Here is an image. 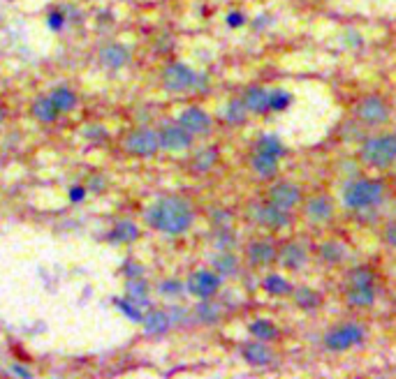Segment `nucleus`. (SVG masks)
Listing matches in <instances>:
<instances>
[{"instance_id":"obj_43","label":"nucleus","mask_w":396,"mask_h":379,"mask_svg":"<svg viewBox=\"0 0 396 379\" xmlns=\"http://www.w3.org/2000/svg\"><path fill=\"white\" fill-rule=\"evenodd\" d=\"M385 240L396 250V220L387 222V225H385Z\"/></svg>"},{"instance_id":"obj_22","label":"nucleus","mask_w":396,"mask_h":379,"mask_svg":"<svg viewBox=\"0 0 396 379\" xmlns=\"http://www.w3.org/2000/svg\"><path fill=\"white\" fill-rule=\"evenodd\" d=\"M142 324H144L146 333H151V336H162V333L170 331L172 317H170V312H165V310H151L149 314H144Z\"/></svg>"},{"instance_id":"obj_31","label":"nucleus","mask_w":396,"mask_h":379,"mask_svg":"<svg viewBox=\"0 0 396 379\" xmlns=\"http://www.w3.org/2000/svg\"><path fill=\"white\" fill-rule=\"evenodd\" d=\"M125 294L127 299L135 301L137 305H149V284H146L142 277H132V280H127V287H125Z\"/></svg>"},{"instance_id":"obj_30","label":"nucleus","mask_w":396,"mask_h":379,"mask_svg":"<svg viewBox=\"0 0 396 379\" xmlns=\"http://www.w3.org/2000/svg\"><path fill=\"white\" fill-rule=\"evenodd\" d=\"M49 97L53 102V107L58 109V114H68V111H72L77 107V95L66 86H58Z\"/></svg>"},{"instance_id":"obj_15","label":"nucleus","mask_w":396,"mask_h":379,"mask_svg":"<svg viewBox=\"0 0 396 379\" xmlns=\"http://www.w3.org/2000/svg\"><path fill=\"white\" fill-rule=\"evenodd\" d=\"M98 60L103 63L105 68H109V70L125 68V65L130 63V49H127V46L121 44V42H109V44L103 46V49H100Z\"/></svg>"},{"instance_id":"obj_5","label":"nucleus","mask_w":396,"mask_h":379,"mask_svg":"<svg viewBox=\"0 0 396 379\" xmlns=\"http://www.w3.org/2000/svg\"><path fill=\"white\" fill-rule=\"evenodd\" d=\"M353 116H355V120H357L359 125L380 127L385 123H390L392 109H390V105H387V102L380 95H366V97H362L355 105Z\"/></svg>"},{"instance_id":"obj_47","label":"nucleus","mask_w":396,"mask_h":379,"mask_svg":"<svg viewBox=\"0 0 396 379\" xmlns=\"http://www.w3.org/2000/svg\"><path fill=\"white\" fill-rule=\"evenodd\" d=\"M0 120H3V111H0Z\"/></svg>"},{"instance_id":"obj_42","label":"nucleus","mask_w":396,"mask_h":379,"mask_svg":"<svg viewBox=\"0 0 396 379\" xmlns=\"http://www.w3.org/2000/svg\"><path fill=\"white\" fill-rule=\"evenodd\" d=\"M225 23H227L229 28H241V26L246 23V16H244L241 12H229V14L225 16Z\"/></svg>"},{"instance_id":"obj_7","label":"nucleus","mask_w":396,"mask_h":379,"mask_svg":"<svg viewBox=\"0 0 396 379\" xmlns=\"http://www.w3.org/2000/svg\"><path fill=\"white\" fill-rule=\"evenodd\" d=\"M248 215H251V220L255 222V225H260L264 229H271V231H278V229H285V227L292 225V213L273 206L271 201L253 203V206L248 208Z\"/></svg>"},{"instance_id":"obj_20","label":"nucleus","mask_w":396,"mask_h":379,"mask_svg":"<svg viewBox=\"0 0 396 379\" xmlns=\"http://www.w3.org/2000/svg\"><path fill=\"white\" fill-rule=\"evenodd\" d=\"M292 299H294V303H297V308L303 312H316L322 305V294L308 284H301V287H297V289H292Z\"/></svg>"},{"instance_id":"obj_18","label":"nucleus","mask_w":396,"mask_h":379,"mask_svg":"<svg viewBox=\"0 0 396 379\" xmlns=\"http://www.w3.org/2000/svg\"><path fill=\"white\" fill-rule=\"evenodd\" d=\"M244 105L248 109V114H269V90L262 86H251L244 90Z\"/></svg>"},{"instance_id":"obj_26","label":"nucleus","mask_w":396,"mask_h":379,"mask_svg":"<svg viewBox=\"0 0 396 379\" xmlns=\"http://www.w3.org/2000/svg\"><path fill=\"white\" fill-rule=\"evenodd\" d=\"M137 238H140V229H137V225L130 220L116 222L114 229L109 231V240H112V243H132Z\"/></svg>"},{"instance_id":"obj_33","label":"nucleus","mask_w":396,"mask_h":379,"mask_svg":"<svg viewBox=\"0 0 396 379\" xmlns=\"http://www.w3.org/2000/svg\"><path fill=\"white\" fill-rule=\"evenodd\" d=\"M216 162H218V148H216V146L204 148V151H199L195 157H192V171L207 174V171L214 169Z\"/></svg>"},{"instance_id":"obj_44","label":"nucleus","mask_w":396,"mask_h":379,"mask_svg":"<svg viewBox=\"0 0 396 379\" xmlns=\"http://www.w3.org/2000/svg\"><path fill=\"white\" fill-rule=\"evenodd\" d=\"M125 275L127 277H130V280H132V277H142L144 275V268L140 266V264H127V268H125Z\"/></svg>"},{"instance_id":"obj_6","label":"nucleus","mask_w":396,"mask_h":379,"mask_svg":"<svg viewBox=\"0 0 396 379\" xmlns=\"http://www.w3.org/2000/svg\"><path fill=\"white\" fill-rule=\"evenodd\" d=\"M162 86L170 92H188L207 86V79L199 77L195 70H190L188 65L174 63L162 72Z\"/></svg>"},{"instance_id":"obj_17","label":"nucleus","mask_w":396,"mask_h":379,"mask_svg":"<svg viewBox=\"0 0 396 379\" xmlns=\"http://www.w3.org/2000/svg\"><path fill=\"white\" fill-rule=\"evenodd\" d=\"M241 356H244V361L248 365L264 368V365H269L273 361V351H271L269 345H266V342L253 338L251 342H246V345L241 347Z\"/></svg>"},{"instance_id":"obj_25","label":"nucleus","mask_w":396,"mask_h":379,"mask_svg":"<svg viewBox=\"0 0 396 379\" xmlns=\"http://www.w3.org/2000/svg\"><path fill=\"white\" fill-rule=\"evenodd\" d=\"M192 314H195V319L199 324H218L220 321V314H223V308H220L218 303H214L211 299H202V303L195 305V310H192Z\"/></svg>"},{"instance_id":"obj_16","label":"nucleus","mask_w":396,"mask_h":379,"mask_svg":"<svg viewBox=\"0 0 396 379\" xmlns=\"http://www.w3.org/2000/svg\"><path fill=\"white\" fill-rule=\"evenodd\" d=\"M246 255H248V262H251V266L264 268V266H271L276 262L278 247H276L271 240H253V243L248 245Z\"/></svg>"},{"instance_id":"obj_10","label":"nucleus","mask_w":396,"mask_h":379,"mask_svg":"<svg viewBox=\"0 0 396 379\" xmlns=\"http://www.w3.org/2000/svg\"><path fill=\"white\" fill-rule=\"evenodd\" d=\"M220 282H223V277H220L216 271H195L186 282V292L192 294L195 299H214L220 289Z\"/></svg>"},{"instance_id":"obj_12","label":"nucleus","mask_w":396,"mask_h":379,"mask_svg":"<svg viewBox=\"0 0 396 379\" xmlns=\"http://www.w3.org/2000/svg\"><path fill=\"white\" fill-rule=\"evenodd\" d=\"M276 262H278L285 271H301L308 262V252L301 243H297V240H288V243H283L278 247Z\"/></svg>"},{"instance_id":"obj_45","label":"nucleus","mask_w":396,"mask_h":379,"mask_svg":"<svg viewBox=\"0 0 396 379\" xmlns=\"http://www.w3.org/2000/svg\"><path fill=\"white\" fill-rule=\"evenodd\" d=\"M84 197H86V190L84 188H72L70 190V199L72 201H84Z\"/></svg>"},{"instance_id":"obj_36","label":"nucleus","mask_w":396,"mask_h":379,"mask_svg":"<svg viewBox=\"0 0 396 379\" xmlns=\"http://www.w3.org/2000/svg\"><path fill=\"white\" fill-rule=\"evenodd\" d=\"M214 245L218 250H232L236 245V234L227 227H216L214 229Z\"/></svg>"},{"instance_id":"obj_28","label":"nucleus","mask_w":396,"mask_h":379,"mask_svg":"<svg viewBox=\"0 0 396 379\" xmlns=\"http://www.w3.org/2000/svg\"><path fill=\"white\" fill-rule=\"evenodd\" d=\"M248 331H251V336L255 340H262V342L276 340V338H278V333H281L278 326H276L271 319H255V321H251Z\"/></svg>"},{"instance_id":"obj_13","label":"nucleus","mask_w":396,"mask_h":379,"mask_svg":"<svg viewBox=\"0 0 396 379\" xmlns=\"http://www.w3.org/2000/svg\"><path fill=\"white\" fill-rule=\"evenodd\" d=\"M334 199L329 194H316L311 197L306 203H303V215L306 220L316 222V225H325L331 218H334Z\"/></svg>"},{"instance_id":"obj_11","label":"nucleus","mask_w":396,"mask_h":379,"mask_svg":"<svg viewBox=\"0 0 396 379\" xmlns=\"http://www.w3.org/2000/svg\"><path fill=\"white\" fill-rule=\"evenodd\" d=\"M158 142L162 151H186V148L192 146V134L186 127H181L179 123L174 125H165L158 132Z\"/></svg>"},{"instance_id":"obj_24","label":"nucleus","mask_w":396,"mask_h":379,"mask_svg":"<svg viewBox=\"0 0 396 379\" xmlns=\"http://www.w3.org/2000/svg\"><path fill=\"white\" fill-rule=\"evenodd\" d=\"M214 271L220 277H232L239 273V259L232 250H218V255L214 257Z\"/></svg>"},{"instance_id":"obj_3","label":"nucleus","mask_w":396,"mask_h":379,"mask_svg":"<svg viewBox=\"0 0 396 379\" xmlns=\"http://www.w3.org/2000/svg\"><path fill=\"white\" fill-rule=\"evenodd\" d=\"M359 157L371 169H387L396 162V132L364 139Z\"/></svg>"},{"instance_id":"obj_34","label":"nucleus","mask_w":396,"mask_h":379,"mask_svg":"<svg viewBox=\"0 0 396 379\" xmlns=\"http://www.w3.org/2000/svg\"><path fill=\"white\" fill-rule=\"evenodd\" d=\"M348 287H375V273L368 266H355L348 273Z\"/></svg>"},{"instance_id":"obj_41","label":"nucleus","mask_w":396,"mask_h":379,"mask_svg":"<svg viewBox=\"0 0 396 379\" xmlns=\"http://www.w3.org/2000/svg\"><path fill=\"white\" fill-rule=\"evenodd\" d=\"M63 26H66V14H63V9L51 12L49 14V28H51V31H61Z\"/></svg>"},{"instance_id":"obj_40","label":"nucleus","mask_w":396,"mask_h":379,"mask_svg":"<svg viewBox=\"0 0 396 379\" xmlns=\"http://www.w3.org/2000/svg\"><path fill=\"white\" fill-rule=\"evenodd\" d=\"M211 220H214V227H227L232 222V215L227 210H214L211 213Z\"/></svg>"},{"instance_id":"obj_9","label":"nucleus","mask_w":396,"mask_h":379,"mask_svg":"<svg viewBox=\"0 0 396 379\" xmlns=\"http://www.w3.org/2000/svg\"><path fill=\"white\" fill-rule=\"evenodd\" d=\"M125 151L132 153L137 157H151L160 151V142H158V132H153L149 127H140L135 132L127 134L125 139Z\"/></svg>"},{"instance_id":"obj_35","label":"nucleus","mask_w":396,"mask_h":379,"mask_svg":"<svg viewBox=\"0 0 396 379\" xmlns=\"http://www.w3.org/2000/svg\"><path fill=\"white\" fill-rule=\"evenodd\" d=\"M246 118H248V109L244 105V100L241 97L229 100L227 107H225V120H227V123L229 125H244Z\"/></svg>"},{"instance_id":"obj_23","label":"nucleus","mask_w":396,"mask_h":379,"mask_svg":"<svg viewBox=\"0 0 396 379\" xmlns=\"http://www.w3.org/2000/svg\"><path fill=\"white\" fill-rule=\"evenodd\" d=\"M318 255L325 264L336 266L340 262H345L348 247H345V243H340V240H325V243L318 247Z\"/></svg>"},{"instance_id":"obj_14","label":"nucleus","mask_w":396,"mask_h":379,"mask_svg":"<svg viewBox=\"0 0 396 379\" xmlns=\"http://www.w3.org/2000/svg\"><path fill=\"white\" fill-rule=\"evenodd\" d=\"M179 125L186 127L192 137H202V134H209L211 132V118L204 109L199 107H188L181 111L179 116Z\"/></svg>"},{"instance_id":"obj_39","label":"nucleus","mask_w":396,"mask_h":379,"mask_svg":"<svg viewBox=\"0 0 396 379\" xmlns=\"http://www.w3.org/2000/svg\"><path fill=\"white\" fill-rule=\"evenodd\" d=\"M160 294H165V296H179V294H183L186 292V282H179V280H165V282H160Z\"/></svg>"},{"instance_id":"obj_8","label":"nucleus","mask_w":396,"mask_h":379,"mask_svg":"<svg viewBox=\"0 0 396 379\" xmlns=\"http://www.w3.org/2000/svg\"><path fill=\"white\" fill-rule=\"evenodd\" d=\"M301 199H303V190L292 181L273 183L269 188V197H266V201H271L273 206H278L283 210H294L301 203Z\"/></svg>"},{"instance_id":"obj_19","label":"nucleus","mask_w":396,"mask_h":379,"mask_svg":"<svg viewBox=\"0 0 396 379\" xmlns=\"http://www.w3.org/2000/svg\"><path fill=\"white\" fill-rule=\"evenodd\" d=\"M281 157H273V155H266V153H257L251 157V169L257 174V178L262 181H271L276 178V174H278V164Z\"/></svg>"},{"instance_id":"obj_27","label":"nucleus","mask_w":396,"mask_h":379,"mask_svg":"<svg viewBox=\"0 0 396 379\" xmlns=\"http://www.w3.org/2000/svg\"><path fill=\"white\" fill-rule=\"evenodd\" d=\"M262 289L269 294V296H290L292 294V282L288 280V277H283L278 273H271V275H266L264 280H262Z\"/></svg>"},{"instance_id":"obj_38","label":"nucleus","mask_w":396,"mask_h":379,"mask_svg":"<svg viewBox=\"0 0 396 379\" xmlns=\"http://www.w3.org/2000/svg\"><path fill=\"white\" fill-rule=\"evenodd\" d=\"M114 303H116V308L121 310L127 319H132V321H142L144 319L140 305H137L135 301H130V299H114Z\"/></svg>"},{"instance_id":"obj_1","label":"nucleus","mask_w":396,"mask_h":379,"mask_svg":"<svg viewBox=\"0 0 396 379\" xmlns=\"http://www.w3.org/2000/svg\"><path fill=\"white\" fill-rule=\"evenodd\" d=\"M146 225L162 231L167 236L186 234L195 222V210H192L190 201L181 197H162L146 208L144 213Z\"/></svg>"},{"instance_id":"obj_46","label":"nucleus","mask_w":396,"mask_h":379,"mask_svg":"<svg viewBox=\"0 0 396 379\" xmlns=\"http://www.w3.org/2000/svg\"><path fill=\"white\" fill-rule=\"evenodd\" d=\"M12 373H14V375H21V377H31V370H26L24 365H14Z\"/></svg>"},{"instance_id":"obj_21","label":"nucleus","mask_w":396,"mask_h":379,"mask_svg":"<svg viewBox=\"0 0 396 379\" xmlns=\"http://www.w3.org/2000/svg\"><path fill=\"white\" fill-rule=\"evenodd\" d=\"M345 301L353 308H373L375 305V287H348Z\"/></svg>"},{"instance_id":"obj_29","label":"nucleus","mask_w":396,"mask_h":379,"mask_svg":"<svg viewBox=\"0 0 396 379\" xmlns=\"http://www.w3.org/2000/svg\"><path fill=\"white\" fill-rule=\"evenodd\" d=\"M255 151L273 155V157H283L285 155V146H283L278 134H260V139L255 142Z\"/></svg>"},{"instance_id":"obj_37","label":"nucleus","mask_w":396,"mask_h":379,"mask_svg":"<svg viewBox=\"0 0 396 379\" xmlns=\"http://www.w3.org/2000/svg\"><path fill=\"white\" fill-rule=\"evenodd\" d=\"M294 95L288 90H269V111H285L288 107H292Z\"/></svg>"},{"instance_id":"obj_2","label":"nucleus","mask_w":396,"mask_h":379,"mask_svg":"<svg viewBox=\"0 0 396 379\" xmlns=\"http://www.w3.org/2000/svg\"><path fill=\"white\" fill-rule=\"evenodd\" d=\"M385 183L377 178H355L343 185L340 199L350 210H366L377 206L385 199Z\"/></svg>"},{"instance_id":"obj_4","label":"nucleus","mask_w":396,"mask_h":379,"mask_svg":"<svg viewBox=\"0 0 396 379\" xmlns=\"http://www.w3.org/2000/svg\"><path fill=\"white\" fill-rule=\"evenodd\" d=\"M364 340H366V329L362 326V324L345 321V324H338V326H334L327 333L325 347L329 351H334V354H340V351H348L353 347L364 345Z\"/></svg>"},{"instance_id":"obj_32","label":"nucleus","mask_w":396,"mask_h":379,"mask_svg":"<svg viewBox=\"0 0 396 379\" xmlns=\"http://www.w3.org/2000/svg\"><path fill=\"white\" fill-rule=\"evenodd\" d=\"M33 116L42 120V123H53V120L58 118V109L53 107V102L51 97H38L33 102Z\"/></svg>"}]
</instances>
